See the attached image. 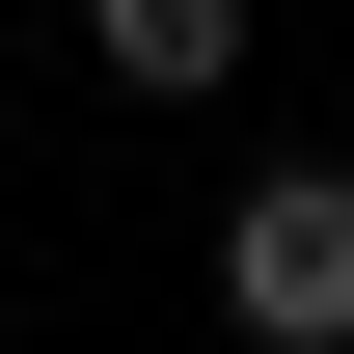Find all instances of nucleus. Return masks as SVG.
<instances>
[{
  "label": "nucleus",
  "instance_id": "1",
  "mask_svg": "<svg viewBox=\"0 0 354 354\" xmlns=\"http://www.w3.org/2000/svg\"><path fill=\"white\" fill-rule=\"evenodd\" d=\"M218 327L245 354H354V164H272L218 218Z\"/></svg>",
  "mask_w": 354,
  "mask_h": 354
},
{
  "label": "nucleus",
  "instance_id": "2",
  "mask_svg": "<svg viewBox=\"0 0 354 354\" xmlns=\"http://www.w3.org/2000/svg\"><path fill=\"white\" fill-rule=\"evenodd\" d=\"M82 55L136 109H191V82H245V0H82Z\"/></svg>",
  "mask_w": 354,
  "mask_h": 354
}]
</instances>
